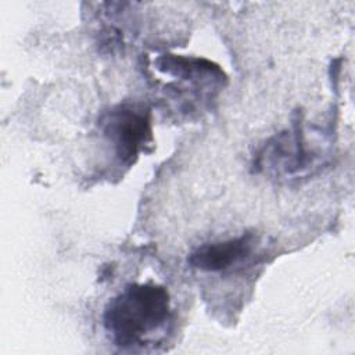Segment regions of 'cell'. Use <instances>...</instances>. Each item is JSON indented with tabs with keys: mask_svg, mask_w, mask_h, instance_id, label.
<instances>
[{
	"mask_svg": "<svg viewBox=\"0 0 355 355\" xmlns=\"http://www.w3.org/2000/svg\"><path fill=\"white\" fill-rule=\"evenodd\" d=\"M171 316V298L164 286L135 283L126 286L105 306L103 323L121 348L144 344V338Z\"/></svg>",
	"mask_w": 355,
	"mask_h": 355,
	"instance_id": "6da1fadb",
	"label": "cell"
},
{
	"mask_svg": "<svg viewBox=\"0 0 355 355\" xmlns=\"http://www.w3.org/2000/svg\"><path fill=\"white\" fill-rule=\"evenodd\" d=\"M104 135L112 141L121 162L130 165L151 140L148 110L123 104L112 108L101 119Z\"/></svg>",
	"mask_w": 355,
	"mask_h": 355,
	"instance_id": "7a4b0ae2",
	"label": "cell"
},
{
	"mask_svg": "<svg viewBox=\"0 0 355 355\" xmlns=\"http://www.w3.org/2000/svg\"><path fill=\"white\" fill-rule=\"evenodd\" d=\"M254 244L255 239L251 233L219 243L204 244L190 254L189 263L207 272L226 270L248 258Z\"/></svg>",
	"mask_w": 355,
	"mask_h": 355,
	"instance_id": "3957f363",
	"label": "cell"
}]
</instances>
